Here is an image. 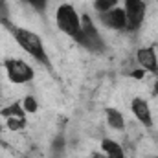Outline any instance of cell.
Instances as JSON below:
<instances>
[{"mask_svg": "<svg viewBox=\"0 0 158 158\" xmlns=\"http://www.w3.org/2000/svg\"><path fill=\"white\" fill-rule=\"evenodd\" d=\"M116 2L118 0H94V7L99 11V13H105L112 7H116Z\"/></svg>", "mask_w": 158, "mask_h": 158, "instance_id": "cell-13", "label": "cell"}, {"mask_svg": "<svg viewBox=\"0 0 158 158\" xmlns=\"http://www.w3.org/2000/svg\"><path fill=\"white\" fill-rule=\"evenodd\" d=\"M136 61L142 64V68L145 72H151L158 76V57H156V52L153 46H145V48H140L138 53H136Z\"/></svg>", "mask_w": 158, "mask_h": 158, "instance_id": "cell-7", "label": "cell"}, {"mask_svg": "<svg viewBox=\"0 0 158 158\" xmlns=\"http://www.w3.org/2000/svg\"><path fill=\"white\" fill-rule=\"evenodd\" d=\"M153 94H155V96H158V81H156V85H155V90H153Z\"/></svg>", "mask_w": 158, "mask_h": 158, "instance_id": "cell-19", "label": "cell"}, {"mask_svg": "<svg viewBox=\"0 0 158 158\" xmlns=\"http://www.w3.org/2000/svg\"><path fill=\"white\" fill-rule=\"evenodd\" d=\"M4 66H6V72H7L9 81L15 83V85L30 83V81L33 79V76H35L33 68H31L28 63L20 61V59H6V61H4Z\"/></svg>", "mask_w": 158, "mask_h": 158, "instance_id": "cell-4", "label": "cell"}, {"mask_svg": "<svg viewBox=\"0 0 158 158\" xmlns=\"http://www.w3.org/2000/svg\"><path fill=\"white\" fill-rule=\"evenodd\" d=\"M55 20H57V28L70 35L74 40H77L81 44L83 39V30H81V17L77 15V11L74 9V6L70 4H63L57 7V13H55Z\"/></svg>", "mask_w": 158, "mask_h": 158, "instance_id": "cell-2", "label": "cell"}, {"mask_svg": "<svg viewBox=\"0 0 158 158\" xmlns=\"http://www.w3.org/2000/svg\"><path fill=\"white\" fill-rule=\"evenodd\" d=\"M81 30H83V39H81L83 48H86L88 52H96V53H101L105 50V42L88 15L81 17Z\"/></svg>", "mask_w": 158, "mask_h": 158, "instance_id": "cell-3", "label": "cell"}, {"mask_svg": "<svg viewBox=\"0 0 158 158\" xmlns=\"http://www.w3.org/2000/svg\"><path fill=\"white\" fill-rule=\"evenodd\" d=\"M22 109H24L26 112H35V110L39 109L37 99H35L33 96H26V98H24V101H22Z\"/></svg>", "mask_w": 158, "mask_h": 158, "instance_id": "cell-15", "label": "cell"}, {"mask_svg": "<svg viewBox=\"0 0 158 158\" xmlns=\"http://www.w3.org/2000/svg\"><path fill=\"white\" fill-rule=\"evenodd\" d=\"M99 20L110 30H118V31L127 30V15L125 9L121 7H112L105 13H99Z\"/></svg>", "mask_w": 158, "mask_h": 158, "instance_id": "cell-6", "label": "cell"}, {"mask_svg": "<svg viewBox=\"0 0 158 158\" xmlns=\"http://www.w3.org/2000/svg\"><path fill=\"white\" fill-rule=\"evenodd\" d=\"M156 48H158V44H156Z\"/></svg>", "mask_w": 158, "mask_h": 158, "instance_id": "cell-22", "label": "cell"}, {"mask_svg": "<svg viewBox=\"0 0 158 158\" xmlns=\"http://www.w3.org/2000/svg\"><path fill=\"white\" fill-rule=\"evenodd\" d=\"M64 145H66L64 138H63V136H57V138L53 140V143H52V151H53V155H55V156L63 155V153H64Z\"/></svg>", "mask_w": 158, "mask_h": 158, "instance_id": "cell-16", "label": "cell"}, {"mask_svg": "<svg viewBox=\"0 0 158 158\" xmlns=\"http://www.w3.org/2000/svg\"><path fill=\"white\" fill-rule=\"evenodd\" d=\"M125 15H127V31H138L145 20V2L143 0H125Z\"/></svg>", "mask_w": 158, "mask_h": 158, "instance_id": "cell-5", "label": "cell"}, {"mask_svg": "<svg viewBox=\"0 0 158 158\" xmlns=\"http://www.w3.org/2000/svg\"><path fill=\"white\" fill-rule=\"evenodd\" d=\"M101 149H103V153H105L107 158H125V153H123L121 145L116 143V142H112V140H109V138H105L101 142Z\"/></svg>", "mask_w": 158, "mask_h": 158, "instance_id": "cell-9", "label": "cell"}, {"mask_svg": "<svg viewBox=\"0 0 158 158\" xmlns=\"http://www.w3.org/2000/svg\"><path fill=\"white\" fill-rule=\"evenodd\" d=\"M107 123H109V127H112L116 131H123L125 129L123 114L119 112L118 109H107Z\"/></svg>", "mask_w": 158, "mask_h": 158, "instance_id": "cell-10", "label": "cell"}, {"mask_svg": "<svg viewBox=\"0 0 158 158\" xmlns=\"http://www.w3.org/2000/svg\"><path fill=\"white\" fill-rule=\"evenodd\" d=\"M0 22L13 30V26H9V6L6 0H0Z\"/></svg>", "mask_w": 158, "mask_h": 158, "instance_id": "cell-14", "label": "cell"}, {"mask_svg": "<svg viewBox=\"0 0 158 158\" xmlns=\"http://www.w3.org/2000/svg\"><path fill=\"white\" fill-rule=\"evenodd\" d=\"M153 158H158V156H153Z\"/></svg>", "mask_w": 158, "mask_h": 158, "instance_id": "cell-21", "label": "cell"}, {"mask_svg": "<svg viewBox=\"0 0 158 158\" xmlns=\"http://www.w3.org/2000/svg\"><path fill=\"white\" fill-rule=\"evenodd\" d=\"M131 109H132V114L136 116V119L143 125V127H151L153 125V116H151V109H149V103L142 98H134L132 103H131Z\"/></svg>", "mask_w": 158, "mask_h": 158, "instance_id": "cell-8", "label": "cell"}, {"mask_svg": "<svg viewBox=\"0 0 158 158\" xmlns=\"http://www.w3.org/2000/svg\"><path fill=\"white\" fill-rule=\"evenodd\" d=\"M24 109H22V105L20 103H13V105H9V107H6V109H2V116L4 118H11V116H19V118H26L24 116Z\"/></svg>", "mask_w": 158, "mask_h": 158, "instance_id": "cell-11", "label": "cell"}, {"mask_svg": "<svg viewBox=\"0 0 158 158\" xmlns=\"http://www.w3.org/2000/svg\"><path fill=\"white\" fill-rule=\"evenodd\" d=\"M0 134H2V123H0Z\"/></svg>", "mask_w": 158, "mask_h": 158, "instance_id": "cell-20", "label": "cell"}, {"mask_svg": "<svg viewBox=\"0 0 158 158\" xmlns=\"http://www.w3.org/2000/svg\"><path fill=\"white\" fill-rule=\"evenodd\" d=\"M131 76H132V77H136V79H142V77H143V70H134Z\"/></svg>", "mask_w": 158, "mask_h": 158, "instance_id": "cell-18", "label": "cell"}, {"mask_svg": "<svg viewBox=\"0 0 158 158\" xmlns=\"http://www.w3.org/2000/svg\"><path fill=\"white\" fill-rule=\"evenodd\" d=\"M7 119V129L9 131H20L26 127V118H19V116H11V118H6Z\"/></svg>", "mask_w": 158, "mask_h": 158, "instance_id": "cell-12", "label": "cell"}, {"mask_svg": "<svg viewBox=\"0 0 158 158\" xmlns=\"http://www.w3.org/2000/svg\"><path fill=\"white\" fill-rule=\"evenodd\" d=\"M11 31H13V37L17 40V44L26 53H30L35 61L42 63L46 68H52L50 59H48V53L44 50V44H42V40H40V37L37 33H33V31H30L26 28H13Z\"/></svg>", "mask_w": 158, "mask_h": 158, "instance_id": "cell-1", "label": "cell"}, {"mask_svg": "<svg viewBox=\"0 0 158 158\" xmlns=\"http://www.w3.org/2000/svg\"><path fill=\"white\" fill-rule=\"evenodd\" d=\"M37 13L40 15H44V11H46V6H48V0H26Z\"/></svg>", "mask_w": 158, "mask_h": 158, "instance_id": "cell-17", "label": "cell"}]
</instances>
